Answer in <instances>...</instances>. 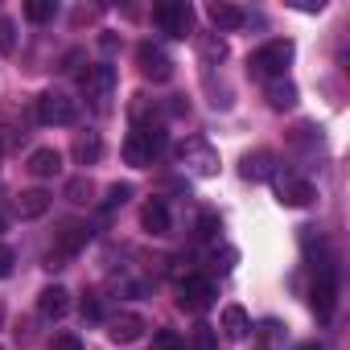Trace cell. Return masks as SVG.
I'll return each instance as SVG.
<instances>
[{
  "instance_id": "obj_20",
  "label": "cell",
  "mask_w": 350,
  "mask_h": 350,
  "mask_svg": "<svg viewBox=\"0 0 350 350\" xmlns=\"http://www.w3.org/2000/svg\"><path fill=\"white\" fill-rule=\"evenodd\" d=\"M268 103H272L276 111L293 107V103H297V87H293L288 79H272V83H268Z\"/></svg>"
},
{
  "instance_id": "obj_33",
  "label": "cell",
  "mask_w": 350,
  "mask_h": 350,
  "mask_svg": "<svg viewBox=\"0 0 350 350\" xmlns=\"http://www.w3.org/2000/svg\"><path fill=\"white\" fill-rule=\"evenodd\" d=\"M0 231H5V219H0Z\"/></svg>"
},
{
  "instance_id": "obj_29",
  "label": "cell",
  "mask_w": 350,
  "mask_h": 350,
  "mask_svg": "<svg viewBox=\"0 0 350 350\" xmlns=\"http://www.w3.org/2000/svg\"><path fill=\"white\" fill-rule=\"evenodd\" d=\"M50 350H83V338L79 334H54Z\"/></svg>"
},
{
  "instance_id": "obj_24",
  "label": "cell",
  "mask_w": 350,
  "mask_h": 350,
  "mask_svg": "<svg viewBox=\"0 0 350 350\" xmlns=\"http://www.w3.org/2000/svg\"><path fill=\"white\" fill-rule=\"evenodd\" d=\"M132 198V186L128 182H116L111 190H107V198H103V211H116V206H124Z\"/></svg>"
},
{
  "instance_id": "obj_7",
  "label": "cell",
  "mask_w": 350,
  "mask_h": 350,
  "mask_svg": "<svg viewBox=\"0 0 350 350\" xmlns=\"http://www.w3.org/2000/svg\"><path fill=\"white\" fill-rule=\"evenodd\" d=\"M136 62H140V75L152 79V83H169V79H173V62H169V54H165L161 46H152V42L136 46Z\"/></svg>"
},
{
  "instance_id": "obj_31",
  "label": "cell",
  "mask_w": 350,
  "mask_h": 350,
  "mask_svg": "<svg viewBox=\"0 0 350 350\" xmlns=\"http://www.w3.org/2000/svg\"><path fill=\"white\" fill-rule=\"evenodd\" d=\"M13 264H17V256H13V247H9V243H0V280H5V276L13 272Z\"/></svg>"
},
{
  "instance_id": "obj_30",
  "label": "cell",
  "mask_w": 350,
  "mask_h": 350,
  "mask_svg": "<svg viewBox=\"0 0 350 350\" xmlns=\"http://www.w3.org/2000/svg\"><path fill=\"white\" fill-rule=\"evenodd\" d=\"M83 317L87 321H103V301L99 297H83Z\"/></svg>"
},
{
  "instance_id": "obj_4",
  "label": "cell",
  "mask_w": 350,
  "mask_h": 350,
  "mask_svg": "<svg viewBox=\"0 0 350 350\" xmlns=\"http://www.w3.org/2000/svg\"><path fill=\"white\" fill-rule=\"evenodd\" d=\"M178 161H182V169L194 173V178H215V173H219V152L202 136H186L178 144Z\"/></svg>"
},
{
  "instance_id": "obj_23",
  "label": "cell",
  "mask_w": 350,
  "mask_h": 350,
  "mask_svg": "<svg viewBox=\"0 0 350 350\" xmlns=\"http://www.w3.org/2000/svg\"><path fill=\"white\" fill-rule=\"evenodd\" d=\"M152 350H186V338L178 329H157L152 334Z\"/></svg>"
},
{
  "instance_id": "obj_22",
  "label": "cell",
  "mask_w": 350,
  "mask_h": 350,
  "mask_svg": "<svg viewBox=\"0 0 350 350\" xmlns=\"http://www.w3.org/2000/svg\"><path fill=\"white\" fill-rule=\"evenodd\" d=\"M99 152H103V144H99V136H83V140L75 144V157H79L83 165H95V161H99Z\"/></svg>"
},
{
  "instance_id": "obj_13",
  "label": "cell",
  "mask_w": 350,
  "mask_h": 350,
  "mask_svg": "<svg viewBox=\"0 0 350 350\" xmlns=\"http://www.w3.org/2000/svg\"><path fill=\"white\" fill-rule=\"evenodd\" d=\"M140 334H144V317L140 313H116V317H107V338L116 346H132Z\"/></svg>"
},
{
  "instance_id": "obj_19",
  "label": "cell",
  "mask_w": 350,
  "mask_h": 350,
  "mask_svg": "<svg viewBox=\"0 0 350 350\" xmlns=\"http://www.w3.org/2000/svg\"><path fill=\"white\" fill-rule=\"evenodd\" d=\"M50 211V194L46 190H25L21 198H17V215L21 219H42Z\"/></svg>"
},
{
  "instance_id": "obj_5",
  "label": "cell",
  "mask_w": 350,
  "mask_h": 350,
  "mask_svg": "<svg viewBox=\"0 0 350 350\" xmlns=\"http://www.w3.org/2000/svg\"><path fill=\"white\" fill-rule=\"evenodd\" d=\"M38 120L46 128H70L79 120V103L62 91H46V95H38Z\"/></svg>"
},
{
  "instance_id": "obj_21",
  "label": "cell",
  "mask_w": 350,
  "mask_h": 350,
  "mask_svg": "<svg viewBox=\"0 0 350 350\" xmlns=\"http://www.w3.org/2000/svg\"><path fill=\"white\" fill-rule=\"evenodd\" d=\"M25 17H29V21H54V17H58V0H29V5H25Z\"/></svg>"
},
{
  "instance_id": "obj_26",
  "label": "cell",
  "mask_w": 350,
  "mask_h": 350,
  "mask_svg": "<svg viewBox=\"0 0 350 350\" xmlns=\"http://www.w3.org/2000/svg\"><path fill=\"white\" fill-rule=\"evenodd\" d=\"M194 350H219V334L211 325H194Z\"/></svg>"
},
{
  "instance_id": "obj_27",
  "label": "cell",
  "mask_w": 350,
  "mask_h": 350,
  "mask_svg": "<svg viewBox=\"0 0 350 350\" xmlns=\"http://www.w3.org/2000/svg\"><path fill=\"white\" fill-rule=\"evenodd\" d=\"M13 46H17V25L9 17H0V54H13Z\"/></svg>"
},
{
  "instance_id": "obj_28",
  "label": "cell",
  "mask_w": 350,
  "mask_h": 350,
  "mask_svg": "<svg viewBox=\"0 0 350 350\" xmlns=\"http://www.w3.org/2000/svg\"><path fill=\"white\" fill-rule=\"evenodd\" d=\"M66 198H70V202H87V198H91V182H87V178L66 182Z\"/></svg>"
},
{
  "instance_id": "obj_1",
  "label": "cell",
  "mask_w": 350,
  "mask_h": 350,
  "mask_svg": "<svg viewBox=\"0 0 350 350\" xmlns=\"http://www.w3.org/2000/svg\"><path fill=\"white\" fill-rule=\"evenodd\" d=\"M165 144H169V136H165L161 124H136L128 132V140H124V161L136 165V169H144V165H152L165 152Z\"/></svg>"
},
{
  "instance_id": "obj_15",
  "label": "cell",
  "mask_w": 350,
  "mask_h": 350,
  "mask_svg": "<svg viewBox=\"0 0 350 350\" xmlns=\"http://www.w3.org/2000/svg\"><path fill=\"white\" fill-rule=\"evenodd\" d=\"M206 17H211V25H215L219 33H235V29L247 25V13H243L239 5H223V0L206 9Z\"/></svg>"
},
{
  "instance_id": "obj_32",
  "label": "cell",
  "mask_w": 350,
  "mask_h": 350,
  "mask_svg": "<svg viewBox=\"0 0 350 350\" xmlns=\"http://www.w3.org/2000/svg\"><path fill=\"white\" fill-rule=\"evenodd\" d=\"M297 350H321V342H301Z\"/></svg>"
},
{
  "instance_id": "obj_9",
  "label": "cell",
  "mask_w": 350,
  "mask_h": 350,
  "mask_svg": "<svg viewBox=\"0 0 350 350\" xmlns=\"http://www.w3.org/2000/svg\"><path fill=\"white\" fill-rule=\"evenodd\" d=\"M215 297H219V288H215L211 276H186V280H182V309L202 313V309L215 305Z\"/></svg>"
},
{
  "instance_id": "obj_2",
  "label": "cell",
  "mask_w": 350,
  "mask_h": 350,
  "mask_svg": "<svg viewBox=\"0 0 350 350\" xmlns=\"http://www.w3.org/2000/svg\"><path fill=\"white\" fill-rule=\"evenodd\" d=\"M293 54H297V46H293L288 38H276V42H264V46L247 58V66H252L256 79H284Z\"/></svg>"
},
{
  "instance_id": "obj_17",
  "label": "cell",
  "mask_w": 350,
  "mask_h": 350,
  "mask_svg": "<svg viewBox=\"0 0 350 350\" xmlns=\"http://www.w3.org/2000/svg\"><path fill=\"white\" fill-rule=\"evenodd\" d=\"M29 173H33V178H58V173H62V152L58 148H38L29 157Z\"/></svg>"
},
{
  "instance_id": "obj_10",
  "label": "cell",
  "mask_w": 350,
  "mask_h": 350,
  "mask_svg": "<svg viewBox=\"0 0 350 350\" xmlns=\"http://www.w3.org/2000/svg\"><path fill=\"white\" fill-rule=\"evenodd\" d=\"M83 91H87V99H91L95 107H107V99H111V91H116V70H111L107 62L91 66V70L83 75Z\"/></svg>"
},
{
  "instance_id": "obj_25",
  "label": "cell",
  "mask_w": 350,
  "mask_h": 350,
  "mask_svg": "<svg viewBox=\"0 0 350 350\" xmlns=\"http://www.w3.org/2000/svg\"><path fill=\"white\" fill-rule=\"evenodd\" d=\"M219 231H223V219H219L215 211H206V215H198V235H202V239H215Z\"/></svg>"
},
{
  "instance_id": "obj_14",
  "label": "cell",
  "mask_w": 350,
  "mask_h": 350,
  "mask_svg": "<svg viewBox=\"0 0 350 350\" xmlns=\"http://www.w3.org/2000/svg\"><path fill=\"white\" fill-rule=\"evenodd\" d=\"M66 309H70V293H66L62 284H50V288H42V293H38V313H42L46 321L66 317Z\"/></svg>"
},
{
  "instance_id": "obj_16",
  "label": "cell",
  "mask_w": 350,
  "mask_h": 350,
  "mask_svg": "<svg viewBox=\"0 0 350 350\" xmlns=\"http://www.w3.org/2000/svg\"><path fill=\"white\" fill-rule=\"evenodd\" d=\"M140 223H144V231H148V235H169V227H173V219H169V206H165L161 198L144 202V211H140Z\"/></svg>"
},
{
  "instance_id": "obj_18",
  "label": "cell",
  "mask_w": 350,
  "mask_h": 350,
  "mask_svg": "<svg viewBox=\"0 0 350 350\" xmlns=\"http://www.w3.org/2000/svg\"><path fill=\"white\" fill-rule=\"evenodd\" d=\"M219 329H223L227 338H243V334L252 329L247 309H243V305H227V309H223V317H219Z\"/></svg>"
},
{
  "instance_id": "obj_12",
  "label": "cell",
  "mask_w": 350,
  "mask_h": 350,
  "mask_svg": "<svg viewBox=\"0 0 350 350\" xmlns=\"http://www.w3.org/2000/svg\"><path fill=\"white\" fill-rule=\"evenodd\" d=\"M239 173H243V182H268V178H276V157H272V148L247 152L239 161Z\"/></svg>"
},
{
  "instance_id": "obj_34",
  "label": "cell",
  "mask_w": 350,
  "mask_h": 350,
  "mask_svg": "<svg viewBox=\"0 0 350 350\" xmlns=\"http://www.w3.org/2000/svg\"><path fill=\"white\" fill-rule=\"evenodd\" d=\"M0 152H5V144H0Z\"/></svg>"
},
{
  "instance_id": "obj_11",
  "label": "cell",
  "mask_w": 350,
  "mask_h": 350,
  "mask_svg": "<svg viewBox=\"0 0 350 350\" xmlns=\"http://www.w3.org/2000/svg\"><path fill=\"white\" fill-rule=\"evenodd\" d=\"M276 198H280V206H309L317 198V190H313V182L297 178V173H284V178H276Z\"/></svg>"
},
{
  "instance_id": "obj_8",
  "label": "cell",
  "mask_w": 350,
  "mask_h": 350,
  "mask_svg": "<svg viewBox=\"0 0 350 350\" xmlns=\"http://www.w3.org/2000/svg\"><path fill=\"white\" fill-rule=\"evenodd\" d=\"M87 239H91V227H79V223H70V227L62 231V239H58V243L46 252V268H66V260H70V256H75V252H79Z\"/></svg>"
},
{
  "instance_id": "obj_3",
  "label": "cell",
  "mask_w": 350,
  "mask_h": 350,
  "mask_svg": "<svg viewBox=\"0 0 350 350\" xmlns=\"http://www.w3.org/2000/svg\"><path fill=\"white\" fill-rule=\"evenodd\" d=\"M152 21L161 25L165 38H190L194 33V5H186V0H165V5L152 9Z\"/></svg>"
},
{
  "instance_id": "obj_6",
  "label": "cell",
  "mask_w": 350,
  "mask_h": 350,
  "mask_svg": "<svg viewBox=\"0 0 350 350\" xmlns=\"http://www.w3.org/2000/svg\"><path fill=\"white\" fill-rule=\"evenodd\" d=\"M309 301H313V313H317L321 321H329V317H334V309H338V268H334V264H321V272H317V280H313Z\"/></svg>"
}]
</instances>
